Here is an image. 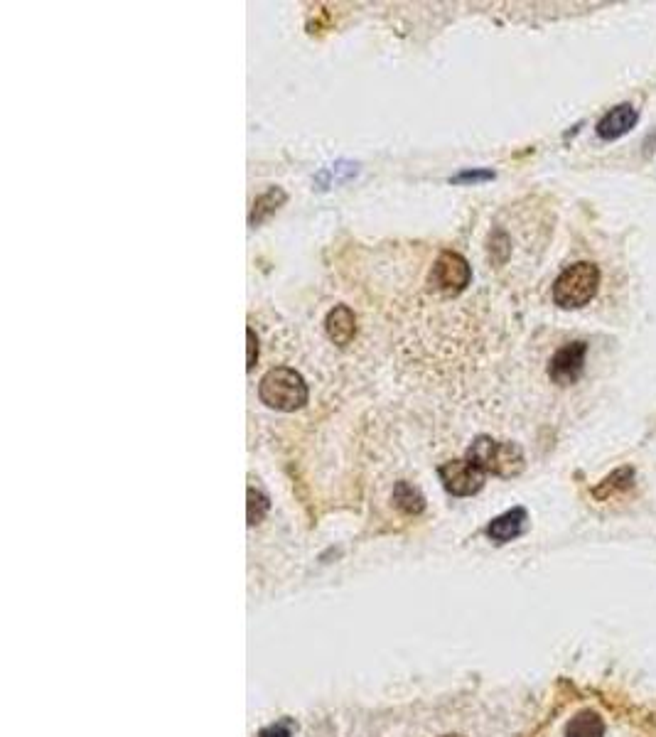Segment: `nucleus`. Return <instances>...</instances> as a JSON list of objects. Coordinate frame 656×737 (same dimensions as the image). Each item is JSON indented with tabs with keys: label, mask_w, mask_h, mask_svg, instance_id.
<instances>
[{
	"label": "nucleus",
	"mask_w": 656,
	"mask_h": 737,
	"mask_svg": "<svg viewBox=\"0 0 656 737\" xmlns=\"http://www.w3.org/2000/svg\"><path fill=\"white\" fill-rule=\"evenodd\" d=\"M467 460L475 467H480L485 475H497L509 480L524 472V450L516 443H507V440H494L489 435H480L475 443L467 448Z\"/></svg>",
	"instance_id": "1"
},
{
	"label": "nucleus",
	"mask_w": 656,
	"mask_h": 737,
	"mask_svg": "<svg viewBox=\"0 0 656 737\" xmlns=\"http://www.w3.org/2000/svg\"><path fill=\"white\" fill-rule=\"evenodd\" d=\"M258 396L268 408L298 411L308 403V384L295 369L276 367L263 374L261 384H258Z\"/></svg>",
	"instance_id": "2"
},
{
	"label": "nucleus",
	"mask_w": 656,
	"mask_h": 737,
	"mask_svg": "<svg viewBox=\"0 0 656 737\" xmlns=\"http://www.w3.org/2000/svg\"><path fill=\"white\" fill-rule=\"evenodd\" d=\"M600 285V268L590 261H580L568 266L553 283V300L558 308L575 310L588 305L595 298Z\"/></svg>",
	"instance_id": "3"
},
{
	"label": "nucleus",
	"mask_w": 656,
	"mask_h": 737,
	"mask_svg": "<svg viewBox=\"0 0 656 737\" xmlns=\"http://www.w3.org/2000/svg\"><path fill=\"white\" fill-rule=\"evenodd\" d=\"M561 737H632L627 725L598 703L575 708L563 723Z\"/></svg>",
	"instance_id": "4"
},
{
	"label": "nucleus",
	"mask_w": 656,
	"mask_h": 737,
	"mask_svg": "<svg viewBox=\"0 0 656 737\" xmlns=\"http://www.w3.org/2000/svg\"><path fill=\"white\" fill-rule=\"evenodd\" d=\"M472 281V268L465 261V256L455 251H443L430 271V285L445 295H457L467 288Z\"/></svg>",
	"instance_id": "5"
},
{
	"label": "nucleus",
	"mask_w": 656,
	"mask_h": 737,
	"mask_svg": "<svg viewBox=\"0 0 656 737\" xmlns=\"http://www.w3.org/2000/svg\"><path fill=\"white\" fill-rule=\"evenodd\" d=\"M440 482L453 497H472L485 487V472L472 465L470 460H450L440 465Z\"/></svg>",
	"instance_id": "6"
},
{
	"label": "nucleus",
	"mask_w": 656,
	"mask_h": 737,
	"mask_svg": "<svg viewBox=\"0 0 656 737\" xmlns=\"http://www.w3.org/2000/svg\"><path fill=\"white\" fill-rule=\"evenodd\" d=\"M585 357H588V344L585 342H568L558 349L548 364V376L558 386H573L583 376Z\"/></svg>",
	"instance_id": "7"
},
{
	"label": "nucleus",
	"mask_w": 656,
	"mask_h": 737,
	"mask_svg": "<svg viewBox=\"0 0 656 737\" xmlns=\"http://www.w3.org/2000/svg\"><path fill=\"white\" fill-rule=\"evenodd\" d=\"M637 121H639L637 109H634L632 104H620L600 118L595 131H598L602 141H617V138L627 136V133L637 126Z\"/></svg>",
	"instance_id": "8"
},
{
	"label": "nucleus",
	"mask_w": 656,
	"mask_h": 737,
	"mask_svg": "<svg viewBox=\"0 0 656 737\" xmlns=\"http://www.w3.org/2000/svg\"><path fill=\"white\" fill-rule=\"evenodd\" d=\"M325 330L327 337L332 342L340 344H349L357 335V320H354V312L347 308V305H335L330 312H327V320H325Z\"/></svg>",
	"instance_id": "9"
},
{
	"label": "nucleus",
	"mask_w": 656,
	"mask_h": 737,
	"mask_svg": "<svg viewBox=\"0 0 656 737\" xmlns=\"http://www.w3.org/2000/svg\"><path fill=\"white\" fill-rule=\"evenodd\" d=\"M524 526H526V509L516 507L504 511L502 516H497V519L487 526V536L494 543H509L514 541L516 536L524 534Z\"/></svg>",
	"instance_id": "10"
},
{
	"label": "nucleus",
	"mask_w": 656,
	"mask_h": 737,
	"mask_svg": "<svg viewBox=\"0 0 656 737\" xmlns=\"http://www.w3.org/2000/svg\"><path fill=\"white\" fill-rule=\"evenodd\" d=\"M634 477H637L634 467H620V470H615L612 475H607L605 480H602L598 487L593 489V497L600 499V502H607V499L620 497V494H625L634 487Z\"/></svg>",
	"instance_id": "11"
},
{
	"label": "nucleus",
	"mask_w": 656,
	"mask_h": 737,
	"mask_svg": "<svg viewBox=\"0 0 656 737\" xmlns=\"http://www.w3.org/2000/svg\"><path fill=\"white\" fill-rule=\"evenodd\" d=\"M286 192L281 190V187H271L268 192H263L261 197H256L254 207H251V214H249V224L251 227H258V224L266 222L271 214H276L278 207H283L286 204Z\"/></svg>",
	"instance_id": "12"
},
{
	"label": "nucleus",
	"mask_w": 656,
	"mask_h": 737,
	"mask_svg": "<svg viewBox=\"0 0 656 737\" xmlns=\"http://www.w3.org/2000/svg\"><path fill=\"white\" fill-rule=\"evenodd\" d=\"M394 502H396V507L403 511V514H421L423 507H426V499H423V494L408 482L396 484Z\"/></svg>",
	"instance_id": "13"
},
{
	"label": "nucleus",
	"mask_w": 656,
	"mask_h": 737,
	"mask_svg": "<svg viewBox=\"0 0 656 737\" xmlns=\"http://www.w3.org/2000/svg\"><path fill=\"white\" fill-rule=\"evenodd\" d=\"M266 511H268L266 494H261L254 487H249V524L256 526L258 521H261L263 516H266Z\"/></svg>",
	"instance_id": "14"
},
{
	"label": "nucleus",
	"mask_w": 656,
	"mask_h": 737,
	"mask_svg": "<svg viewBox=\"0 0 656 737\" xmlns=\"http://www.w3.org/2000/svg\"><path fill=\"white\" fill-rule=\"evenodd\" d=\"M487 180H494L492 170H465L457 177H453V182H487Z\"/></svg>",
	"instance_id": "15"
},
{
	"label": "nucleus",
	"mask_w": 656,
	"mask_h": 737,
	"mask_svg": "<svg viewBox=\"0 0 656 737\" xmlns=\"http://www.w3.org/2000/svg\"><path fill=\"white\" fill-rule=\"evenodd\" d=\"M290 733H293V723H290V720H283V723L268 725L266 730H261L258 737H290Z\"/></svg>",
	"instance_id": "16"
},
{
	"label": "nucleus",
	"mask_w": 656,
	"mask_h": 737,
	"mask_svg": "<svg viewBox=\"0 0 656 737\" xmlns=\"http://www.w3.org/2000/svg\"><path fill=\"white\" fill-rule=\"evenodd\" d=\"M246 340H249V357H246V369H254L256 367V359H258V340H256V332L246 330Z\"/></svg>",
	"instance_id": "17"
},
{
	"label": "nucleus",
	"mask_w": 656,
	"mask_h": 737,
	"mask_svg": "<svg viewBox=\"0 0 656 737\" xmlns=\"http://www.w3.org/2000/svg\"><path fill=\"white\" fill-rule=\"evenodd\" d=\"M445 737H460V735H445Z\"/></svg>",
	"instance_id": "18"
}]
</instances>
